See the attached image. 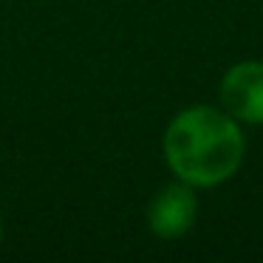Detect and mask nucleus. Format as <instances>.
Wrapping results in <instances>:
<instances>
[{"mask_svg":"<svg viewBox=\"0 0 263 263\" xmlns=\"http://www.w3.org/2000/svg\"><path fill=\"white\" fill-rule=\"evenodd\" d=\"M243 133L227 110L190 108L170 122L164 156L170 170L190 187H215L235 176L243 161Z\"/></svg>","mask_w":263,"mask_h":263,"instance_id":"obj_1","label":"nucleus"},{"mask_svg":"<svg viewBox=\"0 0 263 263\" xmlns=\"http://www.w3.org/2000/svg\"><path fill=\"white\" fill-rule=\"evenodd\" d=\"M221 105L232 119L263 125V63H238L221 82Z\"/></svg>","mask_w":263,"mask_h":263,"instance_id":"obj_2","label":"nucleus"},{"mask_svg":"<svg viewBox=\"0 0 263 263\" xmlns=\"http://www.w3.org/2000/svg\"><path fill=\"white\" fill-rule=\"evenodd\" d=\"M195 215H198V198H195L193 187L187 181H181L156 193L147 210V223L153 235L170 240V238H181L195 223Z\"/></svg>","mask_w":263,"mask_h":263,"instance_id":"obj_3","label":"nucleus"},{"mask_svg":"<svg viewBox=\"0 0 263 263\" xmlns=\"http://www.w3.org/2000/svg\"><path fill=\"white\" fill-rule=\"evenodd\" d=\"M0 238H3V227H0Z\"/></svg>","mask_w":263,"mask_h":263,"instance_id":"obj_4","label":"nucleus"}]
</instances>
